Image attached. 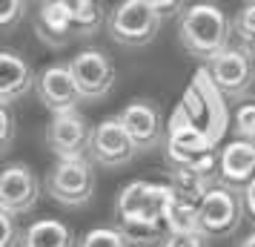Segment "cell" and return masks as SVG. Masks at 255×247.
<instances>
[{
  "label": "cell",
  "mask_w": 255,
  "mask_h": 247,
  "mask_svg": "<svg viewBox=\"0 0 255 247\" xmlns=\"http://www.w3.org/2000/svg\"><path fill=\"white\" fill-rule=\"evenodd\" d=\"M232 20L215 3H195L186 6L178 17V43L186 55L198 60H212L221 49L230 46Z\"/></svg>",
  "instance_id": "obj_1"
},
{
  "label": "cell",
  "mask_w": 255,
  "mask_h": 247,
  "mask_svg": "<svg viewBox=\"0 0 255 247\" xmlns=\"http://www.w3.org/2000/svg\"><path fill=\"white\" fill-rule=\"evenodd\" d=\"M181 106H184L186 118L207 135L209 141L212 144L221 141V135H224L227 124H230L227 121V95L221 92L215 86V81L209 78L207 66L195 72V81L189 83Z\"/></svg>",
  "instance_id": "obj_2"
},
{
  "label": "cell",
  "mask_w": 255,
  "mask_h": 247,
  "mask_svg": "<svg viewBox=\"0 0 255 247\" xmlns=\"http://www.w3.org/2000/svg\"><path fill=\"white\" fill-rule=\"evenodd\" d=\"M244 193L227 184H212L198 201V230L207 239H230L244 222Z\"/></svg>",
  "instance_id": "obj_3"
},
{
  "label": "cell",
  "mask_w": 255,
  "mask_h": 247,
  "mask_svg": "<svg viewBox=\"0 0 255 247\" xmlns=\"http://www.w3.org/2000/svg\"><path fill=\"white\" fill-rule=\"evenodd\" d=\"M46 196L66 210H81L95 196L92 158H60L46 178Z\"/></svg>",
  "instance_id": "obj_4"
},
{
  "label": "cell",
  "mask_w": 255,
  "mask_h": 247,
  "mask_svg": "<svg viewBox=\"0 0 255 247\" xmlns=\"http://www.w3.org/2000/svg\"><path fill=\"white\" fill-rule=\"evenodd\" d=\"M161 17L143 0H121L112 12L106 14V32L118 46L140 49L149 46L161 32Z\"/></svg>",
  "instance_id": "obj_5"
},
{
  "label": "cell",
  "mask_w": 255,
  "mask_h": 247,
  "mask_svg": "<svg viewBox=\"0 0 255 247\" xmlns=\"http://www.w3.org/2000/svg\"><path fill=\"white\" fill-rule=\"evenodd\" d=\"M207 72L215 81V86L227 95V101H247L255 86L253 55L247 49H241L238 43L235 46L230 43L227 49H221L212 60H207Z\"/></svg>",
  "instance_id": "obj_6"
},
{
  "label": "cell",
  "mask_w": 255,
  "mask_h": 247,
  "mask_svg": "<svg viewBox=\"0 0 255 247\" xmlns=\"http://www.w3.org/2000/svg\"><path fill=\"white\" fill-rule=\"evenodd\" d=\"M138 144L132 141V135L127 132L121 115H109L101 124H95L92 132V147H89V158L95 167L104 170H124L138 158Z\"/></svg>",
  "instance_id": "obj_7"
},
{
  "label": "cell",
  "mask_w": 255,
  "mask_h": 247,
  "mask_svg": "<svg viewBox=\"0 0 255 247\" xmlns=\"http://www.w3.org/2000/svg\"><path fill=\"white\" fill-rule=\"evenodd\" d=\"M95 127L86 121L81 109L58 112L52 115L46 127V147L55 153V158H89Z\"/></svg>",
  "instance_id": "obj_8"
},
{
  "label": "cell",
  "mask_w": 255,
  "mask_h": 247,
  "mask_svg": "<svg viewBox=\"0 0 255 247\" xmlns=\"http://www.w3.org/2000/svg\"><path fill=\"white\" fill-rule=\"evenodd\" d=\"M69 69L75 75V81L81 86L86 104H98L106 95L115 89V63L106 55L104 49H81L75 58L69 60Z\"/></svg>",
  "instance_id": "obj_9"
},
{
  "label": "cell",
  "mask_w": 255,
  "mask_h": 247,
  "mask_svg": "<svg viewBox=\"0 0 255 247\" xmlns=\"http://www.w3.org/2000/svg\"><path fill=\"white\" fill-rule=\"evenodd\" d=\"M43 196L40 178L23 161H9L0 173V210H9L14 216H29Z\"/></svg>",
  "instance_id": "obj_10"
},
{
  "label": "cell",
  "mask_w": 255,
  "mask_h": 247,
  "mask_svg": "<svg viewBox=\"0 0 255 247\" xmlns=\"http://www.w3.org/2000/svg\"><path fill=\"white\" fill-rule=\"evenodd\" d=\"M35 95L43 104V109H49L52 115L58 112H69V109H81V104H86L81 86L72 75L69 63H55L46 69L37 72L35 81Z\"/></svg>",
  "instance_id": "obj_11"
},
{
  "label": "cell",
  "mask_w": 255,
  "mask_h": 247,
  "mask_svg": "<svg viewBox=\"0 0 255 247\" xmlns=\"http://www.w3.org/2000/svg\"><path fill=\"white\" fill-rule=\"evenodd\" d=\"M121 121L140 153H152L166 144V124L161 118V106L149 98H135L121 109Z\"/></svg>",
  "instance_id": "obj_12"
},
{
  "label": "cell",
  "mask_w": 255,
  "mask_h": 247,
  "mask_svg": "<svg viewBox=\"0 0 255 247\" xmlns=\"http://www.w3.org/2000/svg\"><path fill=\"white\" fill-rule=\"evenodd\" d=\"M255 178V144L253 141H235L224 144L218 153V181L227 187L244 190Z\"/></svg>",
  "instance_id": "obj_13"
},
{
  "label": "cell",
  "mask_w": 255,
  "mask_h": 247,
  "mask_svg": "<svg viewBox=\"0 0 255 247\" xmlns=\"http://www.w3.org/2000/svg\"><path fill=\"white\" fill-rule=\"evenodd\" d=\"M37 75L32 72V63L14 52V49H3L0 52V104L12 106L20 101L26 92L35 89Z\"/></svg>",
  "instance_id": "obj_14"
},
{
  "label": "cell",
  "mask_w": 255,
  "mask_h": 247,
  "mask_svg": "<svg viewBox=\"0 0 255 247\" xmlns=\"http://www.w3.org/2000/svg\"><path fill=\"white\" fill-rule=\"evenodd\" d=\"M35 32L37 40L46 43L52 49L66 46L72 37H75V20H72V12L63 0H46L40 3L35 17Z\"/></svg>",
  "instance_id": "obj_15"
},
{
  "label": "cell",
  "mask_w": 255,
  "mask_h": 247,
  "mask_svg": "<svg viewBox=\"0 0 255 247\" xmlns=\"http://www.w3.org/2000/svg\"><path fill=\"white\" fill-rule=\"evenodd\" d=\"M23 247H75V233L60 219H37L26 227Z\"/></svg>",
  "instance_id": "obj_16"
},
{
  "label": "cell",
  "mask_w": 255,
  "mask_h": 247,
  "mask_svg": "<svg viewBox=\"0 0 255 247\" xmlns=\"http://www.w3.org/2000/svg\"><path fill=\"white\" fill-rule=\"evenodd\" d=\"M163 219H166L169 230H198V199H189L172 187Z\"/></svg>",
  "instance_id": "obj_17"
},
{
  "label": "cell",
  "mask_w": 255,
  "mask_h": 247,
  "mask_svg": "<svg viewBox=\"0 0 255 247\" xmlns=\"http://www.w3.org/2000/svg\"><path fill=\"white\" fill-rule=\"evenodd\" d=\"M72 12L75 20V37H92L98 35V29L104 23V14H101V3L98 0H63Z\"/></svg>",
  "instance_id": "obj_18"
},
{
  "label": "cell",
  "mask_w": 255,
  "mask_h": 247,
  "mask_svg": "<svg viewBox=\"0 0 255 247\" xmlns=\"http://www.w3.org/2000/svg\"><path fill=\"white\" fill-rule=\"evenodd\" d=\"M232 37L238 40V46L255 55V0L241 6L232 17Z\"/></svg>",
  "instance_id": "obj_19"
},
{
  "label": "cell",
  "mask_w": 255,
  "mask_h": 247,
  "mask_svg": "<svg viewBox=\"0 0 255 247\" xmlns=\"http://www.w3.org/2000/svg\"><path fill=\"white\" fill-rule=\"evenodd\" d=\"M132 242L127 239V233L121 227H95L86 230L83 239L78 242V247H129Z\"/></svg>",
  "instance_id": "obj_20"
},
{
  "label": "cell",
  "mask_w": 255,
  "mask_h": 247,
  "mask_svg": "<svg viewBox=\"0 0 255 247\" xmlns=\"http://www.w3.org/2000/svg\"><path fill=\"white\" fill-rule=\"evenodd\" d=\"M232 130H235V138L255 144V101H250V104H241L238 109H235Z\"/></svg>",
  "instance_id": "obj_21"
},
{
  "label": "cell",
  "mask_w": 255,
  "mask_h": 247,
  "mask_svg": "<svg viewBox=\"0 0 255 247\" xmlns=\"http://www.w3.org/2000/svg\"><path fill=\"white\" fill-rule=\"evenodd\" d=\"M158 247H209V239L201 230H169Z\"/></svg>",
  "instance_id": "obj_22"
},
{
  "label": "cell",
  "mask_w": 255,
  "mask_h": 247,
  "mask_svg": "<svg viewBox=\"0 0 255 247\" xmlns=\"http://www.w3.org/2000/svg\"><path fill=\"white\" fill-rule=\"evenodd\" d=\"M0 224H3V239H0V247H23L26 230L17 224V216L9 210H0Z\"/></svg>",
  "instance_id": "obj_23"
},
{
  "label": "cell",
  "mask_w": 255,
  "mask_h": 247,
  "mask_svg": "<svg viewBox=\"0 0 255 247\" xmlns=\"http://www.w3.org/2000/svg\"><path fill=\"white\" fill-rule=\"evenodd\" d=\"M23 14H26V0H3V9H0L3 35H12L14 26L23 20Z\"/></svg>",
  "instance_id": "obj_24"
},
{
  "label": "cell",
  "mask_w": 255,
  "mask_h": 247,
  "mask_svg": "<svg viewBox=\"0 0 255 247\" xmlns=\"http://www.w3.org/2000/svg\"><path fill=\"white\" fill-rule=\"evenodd\" d=\"M0 130H3V138H0V153L6 155L14 144V115H12V106L0 104Z\"/></svg>",
  "instance_id": "obj_25"
},
{
  "label": "cell",
  "mask_w": 255,
  "mask_h": 247,
  "mask_svg": "<svg viewBox=\"0 0 255 247\" xmlns=\"http://www.w3.org/2000/svg\"><path fill=\"white\" fill-rule=\"evenodd\" d=\"M146 6L155 9V14L161 20H169V17H181L186 9V0H143Z\"/></svg>",
  "instance_id": "obj_26"
},
{
  "label": "cell",
  "mask_w": 255,
  "mask_h": 247,
  "mask_svg": "<svg viewBox=\"0 0 255 247\" xmlns=\"http://www.w3.org/2000/svg\"><path fill=\"white\" fill-rule=\"evenodd\" d=\"M241 193H244V204H247V213H250V216L255 219V178L241 190Z\"/></svg>",
  "instance_id": "obj_27"
},
{
  "label": "cell",
  "mask_w": 255,
  "mask_h": 247,
  "mask_svg": "<svg viewBox=\"0 0 255 247\" xmlns=\"http://www.w3.org/2000/svg\"><path fill=\"white\" fill-rule=\"evenodd\" d=\"M235 247H255V230H253V233L244 236V239H241V242H238Z\"/></svg>",
  "instance_id": "obj_28"
},
{
  "label": "cell",
  "mask_w": 255,
  "mask_h": 247,
  "mask_svg": "<svg viewBox=\"0 0 255 247\" xmlns=\"http://www.w3.org/2000/svg\"><path fill=\"white\" fill-rule=\"evenodd\" d=\"M40 3H46V0H40Z\"/></svg>",
  "instance_id": "obj_29"
}]
</instances>
